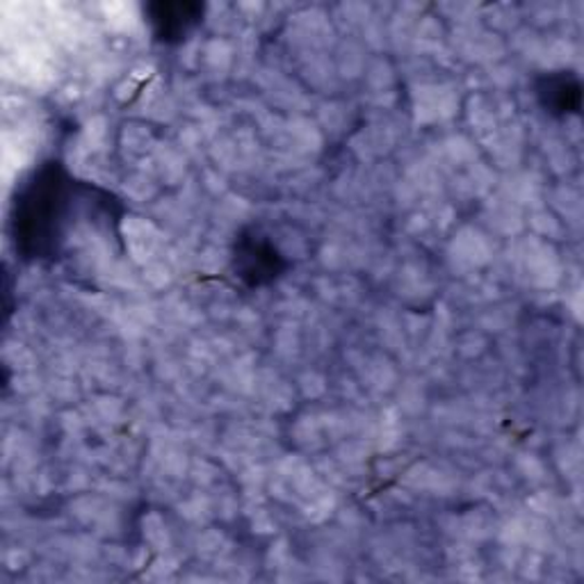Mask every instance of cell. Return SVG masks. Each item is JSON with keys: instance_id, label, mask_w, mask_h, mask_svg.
Listing matches in <instances>:
<instances>
[{"instance_id": "1", "label": "cell", "mask_w": 584, "mask_h": 584, "mask_svg": "<svg viewBox=\"0 0 584 584\" xmlns=\"http://www.w3.org/2000/svg\"><path fill=\"white\" fill-rule=\"evenodd\" d=\"M149 18L161 39H178L201 18V8L190 3H158L149 8Z\"/></svg>"}]
</instances>
